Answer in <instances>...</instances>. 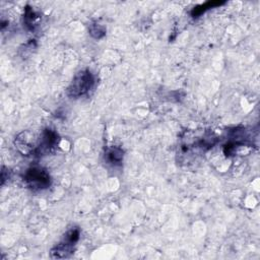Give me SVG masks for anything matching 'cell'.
Instances as JSON below:
<instances>
[{
  "mask_svg": "<svg viewBox=\"0 0 260 260\" xmlns=\"http://www.w3.org/2000/svg\"><path fill=\"white\" fill-rule=\"evenodd\" d=\"M25 185L32 191L46 190L51 186L52 179L49 173L42 167L34 166L28 168L23 176Z\"/></svg>",
  "mask_w": 260,
  "mask_h": 260,
  "instance_id": "3",
  "label": "cell"
},
{
  "mask_svg": "<svg viewBox=\"0 0 260 260\" xmlns=\"http://www.w3.org/2000/svg\"><path fill=\"white\" fill-rule=\"evenodd\" d=\"M79 238H80V231L78 228H74L67 231L64 234L63 239L51 249L50 251L51 258L62 259V258L69 257L73 253L74 248L77 242L79 241Z\"/></svg>",
  "mask_w": 260,
  "mask_h": 260,
  "instance_id": "2",
  "label": "cell"
},
{
  "mask_svg": "<svg viewBox=\"0 0 260 260\" xmlns=\"http://www.w3.org/2000/svg\"><path fill=\"white\" fill-rule=\"evenodd\" d=\"M88 31L89 35L96 40H100L106 36V27L98 22H92L91 24H89Z\"/></svg>",
  "mask_w": 260,
  "mask_h": 260,
  "instance_id": "9",
  "label": "cell"
},
{
  "mask_svg": "<svg viewBox=\"0 0 260 260\" xmlns=\"http://www.w3.org/2000/svg\"><path fill=\"white\" fill-rule=\"evenodd\" d=\"M38 141L39 139L36 138L34 133H31L28 130H25L20 132L15 137L14 144L20 153H22L23 155H29L34 154L38 145Z\"/></svg>",
  "mask_w": 260,
  "mask_h": 260,
  "instance_id": "5",
  "label": "cell"
},
{
  "mask_svg": "<svg viewBox=\"0 0 260 260\" xmlns=\"http://www.w3.org/2000/svg\"><path fill=\"white\" fill-rule=\"evenodd\" d=\"M41 14L37 12L35 9H32L30 6H26L24 8V14H23V25L28 30H35L40 21H41Z\"/></svg>",
  "mask_w": 260,
  "mask_h": 260,
  "instance_id": "6",
  "label": "cell"
},
{
  "mask_svg": "<svg viewBox=\"0 0 260 260\" xmlns=\"http://www.w3.org/2000/svg\"><path fill=\"white\" fill-rule=\"evenodd\" d=\"M60 142V137L56 131L50 128H46L42 131L41 136L39 137L37 148L32 155L42 156L51 152L54 148L58 146Z\"/></svg>",
  "mask_w": 260,
  "mask_h": 260,
  "instance_id": "4",
  "label": "cell"
},
{
  "mask_svg": "<svg viewBox=\"0 0 260 260\" xmlns=\"http://www.w3.org/2000/svg\"><path fill=\"white\" fill-rule=\"evenodd\" d=\"M224 4V1H207L205 3H202L200 5L195 6L192 10H191V16L194 18H197L199 16H201L203 13H205L207 10L211 9V8H215L217 6H220Z\"/></svg>",
  "mask_w": 260,
  "mask_h": 260,
  "instance_id": "8",
  "label": "cell"
},
{
  "mask_svg": "<svg viewBox=\"0 0 260 260\" xmlns=\"http://www.w3.org/2000/svg\"><path fill=\"white\" fill-rule=\"evenodd\" d=\"M124 157V151L118 146H111L105 152V161L113 167L121 166Z\"/></svg>",
  "mask_w": 260,
  "mask_h": 260,
  "instance_id": "7",
  "label": "cell"
},
{
  "mask_svg": "<svg viewBox=\"0 0 260 260\" xmlns=\"http://www.w3.org/2000/svg\"><path fill=\"white\" fill-rule=\"evenodd\" d=\"M94 85V76L88 69L78 71L66 89V94L71 99H77L86 94Z\"/></svg>",
  "mask_w": 260,
  "mask_h": 260,
  "instance_id": "1",
  "label": "cell"
}]
</instances>
